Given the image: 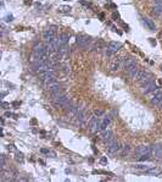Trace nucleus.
Segmentation results:
<instances>
[{
  "instance_id": "cd10ccee",
  "label": "nucleus",
  "mask_w": 162,
  "mask_h": 182,
  "mask_svg": "<svg viewBox=\"0 0 162 182\" xmlns=\"http://www.w3.org/2000/svg\"><path fill=\"white\" fill-rule=\"evenodd\" d=\"M112 54H113V50H111L110 48H107V49L105 50V55H106V56H111Z\"/></svg>"
},
{
  "instance_id": "0eeeda50",
  "label": "nucleus",
  "mask_w": 162,
  "mask_h": 182,
  "mask_svg": "<svg viewBox=\"0 0 162 182\" xmlns=\"http://www.w3.org/2000/svg\"><path fill=\"white\" fill-rule=\"evenodd\" d=\"M139 72H140V69H138L137 65H134V66L129 67L127 70V74L128 76L132 78L133 81H137L138 80V76H139Z\"/></svg>"
},
{
  "instance_id": "9b49d317",
  "label": "nucleus",
  "mask_w": 162,
  "mask_h": 182,
  "mask_svg": "<svg viewBox=\"0 0 162 182\" xmlns=\"http://www.w3.org/2000/svg\"><path fill=\"white\" fill-rule=\"evenodd\" d=\"M122 65H123V59L122 58H116L111 64V71H118Z\"/></svg>"
},
{
  "instance_id": "c756f323",
  "label": "nucleus",
  "mask_w": 162,
  "mask_h": 182,
  "mask_svg": "<svg viewBox=\"0 0 162 182\" xmlns=\"http://www.w3.org/2000/svg\"><path fill=\"white\" fill-rule=\"evenodd\" d=\"M101 115H104V111H101V110H96L95 111V116H101Z\"/></svg>"
},
{
  "instance_id": "c85d7f7f",
  "label": "nucleus",
  "mask_w": 162,
  "mask_h": 182,
  "mask_svg": "<svg viewBox=\"0 0 162 182\" xmlns=\"http://www.w3.org/2000/svg\"><path fill=\"white\" fill-rule=\"evenodd\" d=\"M0 159H1V161H0V166H1V169H4V167H5V157H4V155H1V158H0Z\"/></svg>"
},
{
  "instance_id": "58836bf2",
  "label": "nucleus",
  "mask_w": 162,
  "mask_h": 182,
  "mask_svg": "<svg viewBox=\"0 0 162 182\" xmlns=\"http://www.w3.org/2000/svg\"><path fill=\"white\" fill-rule=\"evenodd\" d=\"M159 106H160V108H162V100H161V103L159 104Z\"/></svg>"
},
{
  "instance_id": "4468645a",
  "label": "nucleus",
  "mask_w": 162,
  "mask_h": 182,
  "mask_svg": "<svg viewBox=\"0 0 162 182\" xmlns=\"http://www.w3.org/2000/svg\"><path fill=\"white\" fill-rule=\"evenodd\" d=\"M150 149H151V147H149V145H139L137 148V150H135V153H137V155L150 154Z\"/></svg>"
},
{
  "instance_id": "f3484780",
  "label": "nucleus",
  "mask_w": 162,
  "mask_h": 182,
  "mask_svg": "<svg viewBox=\"0 0 162 182\" xmlns=\"http://www.w3.org/2000/svg\"><path fill=\"white\" fill-rule=\"evenodd\" d=\"M161 100H162V90L159 93V94H156L153 99L150 100V103H151L153 105H155V106H159V104L161 103Z\"/></svg>"
},
{
  "instance_id": "9d476101",
  "label": "nucleus",
  "mask_w": 162,
  "mask_h": 182,
  "mask_svg": "<svg viewBox=\"0 0 162 182\" xmlns=\"http://www.w3.org/2000/svg\"><path fill=\"white\" fill-rule=\"evenodd\" d=\"M134 65H137L135 64V59L133 58V56H128V58H124L123 59V69L126 71L129 69V67H132V66H134Z\"/></svg>"
},
{
  "instance_id": "aec40b11",
  "label": "nucleus",
  "mask_w": 162,
  "mask_h": 182,
  "mask_svg": "<svg viewBox=\"0 0 162 182\" xmlns=\"http://www.w3.org/2000/svg\"><path fill=\"white\" fill-rule=\"evenodd\" d=\"M121 47H122L121 43H117V42H110V43H108V48L111 49V50H113V51L120 50Z\"/></svg>"
},
{
  "instance_id": "412c9836",
  "label": "nucleus",
  "mask_w": 162,
  "mask_h": 182,
  "mask_svg": "<svg viewBox=\"0 0 162 182\" xmlns=\"http://www.w3.org/2000/svg\"><path fill=\"white\" fill-rule=\"evenodd\" d=\"M144 23H145L146 26H147V27H149L150 29H151V31H155V25H154V22L153 21H151V20H149V19H144Z\"/></svg>"
},
{
  "instance_id": "7ed1b4c3",
  "label": "nucleus",
  "mask_w": 162,
  "mask_h": 182,
  "mask_svg": "<svg viewBox=\"0 0 162 182\" xmlns=\"http://www.w3.org/2000/svg\"><path fill=\"white\" fill-rule=\"evenodd\" d=\"M150 155L157 160H162V144H154L150 149Z\"/></svg>"
},
{
  "instance_id": "a211bd4d",
  "label": "nucleus",
  "mask_w": 162,
  "mask_h": 182,
  "mask_svg": "<svg viewBox=\"0 0 162 182\" xmlns=\"http://www.w3.org/2000/svg\"><path fill=\"white\" fill-rule=\"evenodd\" d=\"M161 88H160V87H157V88H155V89H153V90H151V92H149V93H147V94H145V97H146V98H147V99H149V100H151V99H153V98H154V97H155L156 95V94H159V93L160 92H161Z\"/></svg>"
},
{
  "instance_id": "423d86ee",
  "label": "nucleus",
  "mask_w": 162,
  "mask_h": 182,
  "mask_svg": "<svg viewBox=\"0 0 162 182\" xmlns=\"http://www.w3.org/2000/svg\"><path fill=\"white\" fill-rule=\"evenodd\" d=\"M54 37H56V29H55V27H49L48 29H45L44 32H43V39H44V42H48L49 39L54 38Z\"/></svg>"
},
{
  "instance_id": "6ab92c4d",
  "label": "nucleus",
  "mask_w": 162,
  "mask_h": 182,
  "mask_svg": "<svg viewBox=\"0 0 162 182\" xmlns=\"http://www.w3.org/2000/svg\"><path fill=\"white\" fill-rule=\"evenodd\" d=\"M161 171L162 170L161 169H159V167H150V169H147L145 171V174L146 175H160L161 174Z\"/></svg>"
},
{
  "instance_id": "20e7f679",
  "label": "nucleus",
  "mask_w": 162,
  "mask_h": 182,
  "mask_svg": "<svg viewBox=\"0 0 162 182\" xmlns=\"http://www.w3.org/2000/svg\"><path fill=\"white\" fill-rule=\"evenodd\" d=\"M67 103H68V97L65 95V94H62V95H60V97H57V98H55V99H53V104H54V106H55V108H57V109L64 108Z\"/></svg>"
},
{
  "instance_id": "39448f33",
  "label": "nucleus",
  "mask_w": 162,
  "mask_h": 182,
  "mask_svg": "<svg viewBox=\"0 0 162 182\" xmlns=\"http://www.w3.org/2000/svg\"><path fill=\"white\" fill-rule=\"evenodd\" d=\"M101 139L105 142L106 144H110L111 142H113L115 137H113V132H112V130H110V128H105L104 131H101Z\"/></svg>"
},
{
  "instance_id": "2eb2a0df",
  "label": "nucleus",
  "mask_w": 162,
  "mask_h": 182,
  "mask_svg": "<svg viewBox=\"0 0 162 182\" xmlns=\"http://www.w3.org/2000/svg\"><path fill=\"white\" fill-rule=\"evenodd\" d=\"M100 124H101V131H104L105 128L108 127V125L111 124V117L110 116H102L101 120H100Z\"/></svg>"
},
{
  "instance_id": "f257e3e1",
  "label": "nucleus",
  "mask_w": 162,
  "mask_h": 182,
  "mask_svg": "<svg viewBox=\"0 0 162 182\" xmlns=\"http://www.w3.org/2000/svg\"><path fill=\"white\" fill-rule=\"evenodd\" d=\"M138 83H139L140 86H146V84H149V83L151 82H155V80H154V76L151 74H149V72H146V71L144 70H140L139 72V76H138Z\"/></svg>"
},
{
  "instance_id": "473e14b6",
  "label": "nucleus",
  "mask_w": 162,
  "mask_h": 182,
  "mask_svg": "<svg viewBox=\"0 0 162 182\" xmlns=\"http://www.w3.org/2000/svg\"><path fill=\"white\" fill-rule=\"evenodd\" d=\"M3 106H4V109H7V106H10V104H7V103H3Z\"/></svg>"
},
{
  "instance_id": "c9c22d12",
  "label": "nucleus",
  "mask_w": 162,
  "mask_h": 182,
  "mask_svg": "<svg viewBox=\"0 0 162 182\" xmlns=\"http://www.w3.org/2000/svg\"><path fill=\"white\" fill-rule=\"evenodd\" d=\"M41 153H49L48 149H41Z\"/></svg>"
},
{
  "instance_id": "1a4fd4ad",
  "label": "nucleus",
  "mask_w": 162,
  "mask_h": 182,
  "mask_svg": "<svg viewBox=\"0 0 162 182\" xmlns=\"http://www.w3.org/2000/svg\"><path fill=\"white\" fill-rule=\"evenodd\" d=\"M120 149H121L120 143H118L116 139H115L113 142H111L110 144H107V150H108V153H110V154H116Z\"/></svg>"
},
{
  "instance_id": "b1692460",
  "label": "nucleus",
  "mask_w": 162,
  "mask_h": 182,
  "mask_svg": "<svg viewBox=\"0 0 162 182\" xmlns=\"http://www.w3.org/2000/svg\"><path fill=\"white\" fill-rule=\"evenodd\" d=\"M62 69H64V72L66 75L71 72V66H70V64H68L67 61H66V62H64V66H62Z\"/></svg>"
},
{
  "instance_id": "ddd939ff",
  "label": "nucleus",
  "mask_w": 162,
  "mask_h": 182,
  "mask_svg": "<svg viewBox=\"0 0 162 182\" xmlns=\"http://www.w3.org/2000/svg\"><path fill=\"white\" fill-rule=\"evenodd\" d=\"M39 75V78L43 81L48 80V78H50V77L55 76V70H48V71H44V72H40Z\"/></svg>"
},
{
  "instance_id": "dca6fc26",
  "label": "nucleus",
  "mask_w": 162,
  "mask_h": 182,
  "mask_svg": "<svg viewBox=\"0 0 162 182\" xmlns=\"http://www.w3.org/2000/svg\"><path fill=\"white\" fill-rule=\"evenodd\" d=\"M155 88H157L156 83L155 82H151V83H149V84H146V86H143V89H141V92H143L144 94H147V93L151 92V90L155 89Z\"/></svg>"
},
{
  "instance_id": "7c9ffc66",
  "label": "nucleus",
  "mask_w": 162,
  "mask_h": 182,
  "mask_svg": "<svg viewBox=\"0 0 162 182\" xmlns=\"http://www.w3.org/2000/svg\"><path fill=\"white\" fill-rule=\"evenodd\" d=\"M12 19H13V17L11 16V15H7V16H6V21H7V22H11V21H12Z\"/></svg>"
},
{
  "instance_id": "f8f14e48",
  "label": "nucleus",
  "mask_w": 162,
  "mask_h": 182,
  "mask_svg": "<svg viewBox=\"0 0 162 182\" xmlns=\"http://www.w3.org/2000/svg\"><path fill=\"white\" fill-rule=\"evenodd\" d=\"M57 43H59V47H64V45H67L68 43V34L67 33H61L57 38Z\"/></svg>"
},
{
  "instance_id": "2f4dec72",
  "label": "nucleus",
  "mask_w": 162,
  "mask_h": 182,
  "mask_svg": "<svg viewBox=\"0 0 162 182\" xmlns=\"http://www.w3.org/2000/svg\"><path fill=\"white\" fill-rule=\"evenodd\" d=\"M16 159H17V160H22V159H23V155H22L21 153L17 154V158H16Z\"/></svg>"
},
{
  "instance_id": "a878e982",
  "label": "nucleus",
  "mask_w": 162,
  "mask_h": 182,
  "mask_svg": "<svg viewBox=\"0 0 162 182\" xmlns=\"http://www.w3.org/2000/svg\"><path fill=\"white\" fill-rule=\"evenodd\" d=\"M150 154H143V155H139V161H145V160L150 159Z\"/></svg>"
},
{
  "instance_id": "4c0bfd02",
  "label": "nucleus",
  "mask_w": 162,
  "mask_h": 182,
  "mask_svg": "<svg viewBox=\"0 0 162 182\" xmlns=\"http://www.w3.org/2000/svg\"><path fill=\"white\" fill-rule=\"evenodd\" d=\"M106 161H107V160H106V158H102V159H101V163H106Z\"/></svg>"
},
{
  "instance_id": "bb28decb",
  "label": "nucleus",
  "mask_w": 162,
  "mask_h": 182,
  "mask_svg": "<svg viewBox=\"0 0 162 182\" xmlns=\"http://www.w3.org/2000/svg\"><path fill=\"white\" fill-rule=\"evenodd\" d=\"M134 167L137 170H141V171H146L147 169H150V166H146V165H135Z\"/></svg>"
},
{
  "instance_id": "f704fd0d",
  "label": "nucleus",
  "mask_w": 162,
  "mask_h": 182,
  "mask_svg": "<svg viewBox=\"0 0 162 182\" xmlns=\"http://www.w3.org/2000/svg\"><path fill=\"white\" fill-rule=\"evenodd\" d=\"M31 3H32L31 0H25V4H26V5H28V4H31Z\"/></svg>"
},
{
  "instance_id": "5701e85b",
  "label": "nucleus",
  "mask_w": 162,
  "mask_h": 182,
  "mask_svg": "<svg viewBox=\"0 0 162 182\" xmlns=\"http://www.w3.org/2000/svg\"><path fill=\"white\" fill-rule=\"evenodd\" d=\"M154 13H155V15H161L162 5H155V6H154Z\"/></svg>"
},
{
  "instance_id": "e433bc0d",
  "label": "nucleus",
  "mask_w": 162,
  "mask_h": 182,
  "mask_svg": "<svg viewBox=\"0 0 162 182\" xmlns=\"http://www.w3.org/2000/svg\"><path fill=\"white\" fill-rule=\"evenodd\" d=\"M5 116H7V117H9V116H11V112H5Z\"/></svg>"
},
{
  "instance_id": "4be33fe9",
  "label": "nucleus",
  "mask_w": 162,
  "mask_h": 182,
  "mask_svg": "<svg viewBox=\"0 0 162 182\" xmlns=\"http://www.w3.org/2000/svg\"><path fill=\"white\" fill-rule=\"evenodd\" d=\"M130 152V145L129 144H126L122 147V152H121V155L122 157H126V154H128Z\"/></svg>"
},
{
  "instance_id": "393cba45",
  "label": "nucleus",
  "mask_w": 162,
  "mask_h": 182,
  "mask_svg": "<svg viewBox=\"0 0 162 182\" xmlns=\"http://www.w3.org/2000/svg\"><path fill=\"white\" fill-rule=\"evenodd\" d=\"M59 11L62 13H67V12H70L71 11V7L70 6H60L59 7Z\"/></svg>"
},
{
  "instance_id": "6e6552de",
  "label": "nucleus",
  "mask_w": 162,
  "mask_h": 182,
  "mask_svg": "<svg viewBox=\"0 0 162 182\" xmlns=\"http://www.w3.org/2000/svg\"><path fill=\"white\" fill-rule=\"evenodd\" d=\"M76 43L79 45V47H82V48H87L88 44L90 43V38L88 37V35H78V37H77Z\"/></svg>"
},
{
  "instance_id": "f03ea898",
  "label": "nucleus",
  "mask_w": 162,
  "mask_h": 182,
  "mask_svg": "<svg viewBox=\"0 0 162 182\" xmlns=\"http://www.w3.org/2000/svg\"><path fill=\"white\" fill-rule=\"evenodd\" d=\"M89 128L92 133L101 131V124H100V119H98V116H93L89 120Z\"/></svg>"
},
{
  "instance_id": "72a5a7b5",
  "label": "nucleus",
  "mask_w": 162,
  "mask_h": 182,
  "mask_svg": "<svg viewBox=\"0 0 162 182\" xmlns=\"http://www.w3.org/2000/svg\"><path fill=\"white\" fill-rule=\"evenodd\" d=\"M112 17H113L115 20H116V19L118 20V13H113V15H112Z\"/></svg>"
}]
</instances>
